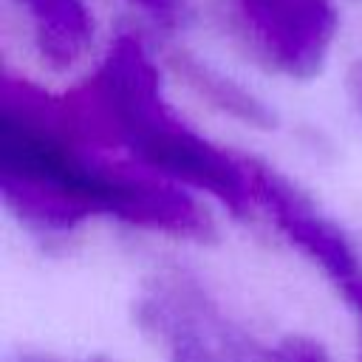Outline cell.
<instances>
[{"label": "cell", "instance_id": "8992f818", "mask_svg": "<svg viewBox=\"0 0 362 362\" xmlns=\"http://www.w3.org/2000/svg\"><path fill=\"white\" fill-rule=\"evenodd\" d=\"M45 68L62 74L85 62L93 48L96 20L85 0H8Z\"/></svg>", "mask_w": 362, "mask_h": 362}, {"label": "cell", "instance_id": "8fae6325", "mask_svg": "<svg viewBox=\"0 0 362 362\" xmlns=\"http://www.w3.org/2000/svg\"><path fill=\"white\" fill-rule=\"evenodd\" d=\"M348 88H351V96H354V102H356L359 113H362V62H356V65L351 68V76H348Z\"/></svg>", "mask_w": 362, "mask_h": 362}, {"label": "cell", "instance_id": "9c48e42d", "mask_svg": "<svg viewBox=\"0 0 362 362\" xmlns=\"http://www.w3.org/2000/svg\"><path fill=\"white\" fill-rule=\"evenodd\" d=\"M130 3L139 6L141 14H147L164 28H178L189 17V0H130Z\"/></svg>", "mask_w": 362, "mask_h": 362}, {"label": "cell", "instance_id": "ba28073f", "mask_svg": "<svg viewBox=\"0 0 362 362\" xmlns=\"http://www.w3.org/2000/svg\"><path fill=\"white\" fill-rule=\"evenodd\" d=\"M269 362H334V356L322 342L303 334H288L269 348Z\"/></svg>", "mask_w": 362, "mask_h": 362}, {"label": "cell", "instance_id": "6da1fadb", "mask_svg": "<svg viewBox=\"0 0 362 362\" xmlns=\"http://www.w3.org/2000/svg\"><path fill=\"white\" fill-rule=\"evenodd\" d=\"M0 189L6 206L45 238H65L93 218L178 240L215 235L187 187L65 133L40 107L34 85L11 74L0 88Z\"/></svg>", "mask_w": 362, "mask_h": 362}, {"label": "cell", "instance_id": "3957f363", "mask_svg": "<svg viewBox=\"0 0 362 362\" xmlns=\"http://www.w3.org/2000/svg\"><path fill=\"white\" fill-rule=\"evenodd\" d=\"M133 317L164 362H269V348L184 266H161L144 277Z\"/></svg>", "mask_w": 362, "mask_h": 362}, {"label": "cell", "instance_id": "30bf717a", "mask_svg": "<svg viewBox=\"0 0 362 362\" xmlns=\"http://www.w3.org/2000/svg\"><path fill=\"white\" fill-rule=\"evenodd\" d=\"M8 362H110L105 356H85V359H62V356H51V354H17Z\"/></svg>", "mask_w": 362, "mask_h": 362}, {"label": "cell", "instance_id": "5b68a950", "mask_svg": "<svg viewBox=\"0 0 362 362\" xmlns=\"http://www.w3.org/2000/svg\"><path fill=\"white\" fill-rule=\"evenodd\" d=\"M255 212H260L283 240L308 257L325 280L348 303L359 331V362H362V260L354 252L345 232L325 218L288 178H283L266 161L249 156Z\"/></svg>", "mask_w": 362, "mask_h": 362}, {"label": "cell", "instance_id": "277c9868", "mask_svg": "<svg viewBox=\"0 0 362 362\" xmlns=\"http://www.w3.org/2000/svg\"><path fill=\"white\" fill-rule=\"evenodd\" d=\"M221 8L243 51L286 79L317 76L339 31L331 0H221Z\"/></svg>", "mask_w": 362, "mask_h": 362}, {"label": "cell", "instance_id": "52a82bcc", "mask_svg": "<svg viewBox=\"0 0 362 362\" xmlns=\"http://www.w3.org/2000/svg\"><path fill=\"white\" fill-rule=\"evenodd\" d=\"M170 65L201 99H206L221 113H226L249 127H274V110L269 105H263V99H257L252 90L238 85L232 76L212 68L209 62H201L198 57H192L187 51H173Z\"/></svg>", "mask_w": 362, "mask_h": 362}, {"label": "cell", "instance_id": "7a4b0ae2", "mask_svg": "<svg viewBox=\"0 0 362 362\" xmlns=\"http://www.w3.org/2000/svg\"><path fill=\"white\" fill-rule=\"evenodd\" d=\"M54 102L76 139L204 192L238 218L255 212L249 156L215 144L173 110L158 65L136 34H119L93 74L54 93Z\"/></svg>", "mask_w": 362, "mask_h": 362}]
</instances>
